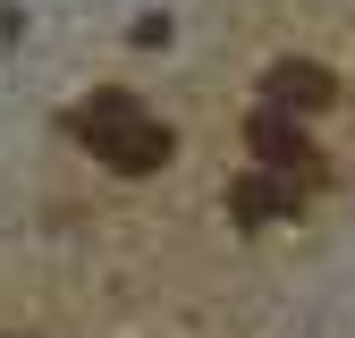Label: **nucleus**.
<instances>
[{
  "instance_id": "obj_1",
  "label": "nucleus",
  "mask_w": 355,
  "mask_h": 338,
  "mask_svg": "<svg viewBox=\"0 0 355 338\" xmlns=\"http://www.w3.org/2000/svg\"><path fill=\"white\" fill-rule=\"evenodd\" d=\"M76 136H85L94 161H110L119 178H153V169H169V152H178V136L136 94H94V102L76 110Z\"/></svg>"
},
{
  "instance_id": "obj_2",
  "label": "nucleus",
  "mask_w": 355,
  "mask_h": 338,
  "mask_svg": "<svg viewBox=\"0 0 355 338\" xmlns=\"http://www.w3.org/2000/svg\"><path fill=\"white\" fill-rule=\"evenodd\" d=\"M338 102V76L322 60H279L271 76H262V102L254 110H271V118H322Z\"/></svg>"
},
{
  "instance_id": "obj_3",
  "label": "nucleus",
  "mask_w": 355,
  "mask_h": 338,
  "mask_svg": "<svg viewBox=\"0 0 355 338\" xmlns=\"http://www.w3.org/2000/svg\"><path fill=\"white\" fill-rule=\"evenodd\" d=\"M245 144H254V169H271V178H296V186H322V161H313V144L296 136V118L254 110V118H245Z\"/></svg>"
},
{
  "instance_id": "obj_4",
  "label": "nucleus",
  "mask_w": 355,
  "mask_h": 338,
  "mask_svg": "<svg viewBox=\"0 0 355 338\" xmlns=\"http://www.w3.org/2000/svg\"><path fill=\"white\" fill-rule=\"evenodd\" d=\"M304 195H313V186L271 178V169H245V178L229 186V211H237L245 229H262V220H288V211H304Z\"/></svg>"
}]
</instances>
